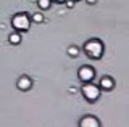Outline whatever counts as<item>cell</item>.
<instances>
[{
	"instance_id": "cell-3",
	"label": "cell",
	"mask_w": 129,
	"mask_h": 127,
	"mask_svg": "<svg viewBox=\"0 0 129 127\" xmlns=\"http://www.w3.org/2000/svg\"><path fill=\"white\" fill-rule=\"evenodd\" d=\"M81 93H82V97L86 98L87 101L94 103L100 98L102 90H100V87L95 85L94 82H86V84H82V87H81Z\"/></svg>"
},
{
	"instance_id": "cell-13",
	"label": "cell",
	"mask_w": 129,
	"mask_h": 127,
	"mask_svg": "<svg viewBox=\"0 0 129 127\" xmlns=\"http://www.w3.org/2000/svg\"><path fill=\"white\" fill-rule=\"evenodd\" d=\"M86 2H87V3H89V5H94V3H95V2H97V0H86Z\"/></svg>"
},
{
	"instance_id": "cell-4",
	"label": "cell",
	"mask_w": 129,
	"mask_h": 127,
	"mask_svg": "<svg viewBox=\"0 0 129 127\" xmlns=\"http://www.w3.org/2000/svg\"><path fill=\"white\" fill-rule=\"evenodd\" d=\"M78 77L82 81V84H86V82H92L95 77V69L92 68V66H81L78 69Z\"/></svg>"
},
{
	"instance_id": "cell-14",
	"label": "cell",
	"mask_w": 129,
	"mask_h": 127,
	"mask_svg": "<svg viewBox=\"0 0 129 127\" xmlns=\"http://www.w3.org/2000/svg\"><path fill=\"white\" fill-rule=\"evenodd\" d=\"M52 2H56V3H64V0H52Z\"/></svg>"
},
{
	"instance_id": "cell-2",
	"label": "cell",
	"mask_w": 129,
	"mask_h": 127,
	"mask_svg": "<svg viewBox=\"0 0 129 127\" xmlns=\"http://www.w3.org/2000/svg\"><path fill=\"white\" fill-rule=\"evenodd\" d=\"M31 23H32L31 16L27 13H24V11H19V13L13 15V18H11V26L18 32H27L31 27Z\"/></svg>"
},
{
	"instance_id": "cell-8",
	"label": "cell",
	"mask_w": 129,
	"mask_h": 127,
	"mask_svg": "<svg viewBox=\"0 0 129 127\" xmlns=\"http://www.w3.org/2000/svg\"><path fill=\"white\" fill-rule=\"evenodd\" d=\"M8 42H10V45H19V43H21V34H19L18 31L11 32L8 35Z\"/></svg>"
},
{
	"instance_id": "cell-11",
	"label": "cell",
	"mask_w": 129,
	"mask_h": 127,
	"mask_svg": "<svg viewBox=\"0 0 129 127\" xmlns=\"http://www.w3.org/2000/svg\"><path fill=\"white\" fill-rule=\"evenodd\" d=\"M31 21H34V23H44V15L37 11V13H34L31 16Z\"/></svg>"
},
{
	"instance_id": "cell-5",
	"label": "cell",
	"mask_w": 129,
	"mask_h": 127,
	"mask_svg": "<svg viewBox=\"0 0 129 127\" xmlns=\"http://www.w3.org/2000/svg\"><path fill=\"white\" fill-rule=\"evenodd\" d=\"M79 127H100V121L92 114H86L79 119Z\"/></svg>"
},
{
	"instance_id": "cell-7",
	"label": "cell",
	"mask_w": 129,
	"mask_h": 127,
	"mask_svg": "<svg viewBox=\"0 0 129 127\" xmlns=\"http://www.w3.org/2000/svg\"><path fill=\"white\" fill-rule=\"evenodd\" d=\"M100 90H105V92H110V90H113V87H115V81H113L111 76H103L102 79H100Z\"/></svg>"
},
{
	"instance_id": "cell-6",
	"label": "cell",
	"mask_w": 129,
	"mask_h": 127,
	"mask_svg": "<svg viewBox=\"0 0 129 127\" xmlns=\"http://www.w3.org/2000/svg\"><path fill=\"white\" fill-rule=\"evenodd\" d=\"M16 87H18V90H21V92H27L32 87V79L29 76H21L16 81Z\"/></svg>"
},
{
	"instance_id": "cell-10",
	"label": "cell",
	"mask_w": 129,
	"mask_h": 127,
	"mask_svg": "<svg viewBox=\"0 0 129 127\" xmlns=\"http://www.w3.org/2000/svg\"><path fill=\"white\" fill-rule=\"evenodd\" d=\"M66 51H68V55H70L71 58H78L79 56V47L78 45H70Z\"/></svg>"
},
{
	"instance_id": "cell-9",
	"label": "cell",
	"mask_w": 129,
	"mask_h": 127,
	"mask_svg": "<svg viewBox=\"0 0 129 127\" xmlns=\"http://www.w3.org/2000/svg\"><path fill=\"white\" fill-rule=\"evenodd\" d=\"M37 7H39V10L47 11L52 7V0H37Z\"/></svg>"
},
{
	"instance_id": "cell-1",
	"label": "cell",
	"mask_w": 129,
	"mask_h": 127,
	"mask_svg": "<svg viewBox=\"0 0 129 127\" xmlns=\"http://www.w3.org/2000/svg\"><path fill=\"white\" fill-rule=\"evenodd\" d=\"M84 51L90 59H100L105 53V45L100 39H90L84 43Z\"/></svg>"
},
{
	"instance_id": "cell-15",
	"label": "cell",
	"mask_w": 129,
	"mask_h": 127,
	"mask_svg": "<svg viewBox=\"0 0 129 127\" xmlns=\"http://www.w3.org/2000/svg\"><path fill=\"white\" fill-rule=\"evenodd\" d=\"M74 2H79V0H74Z\"/></svg>"
},
{
	"instance_id": "cell-12",
	"label": "cell",
	"mask_w": 129,
	"mask_h": 127,
	"mask_svg": "<svg viewBox=\"0 0 129 127\" xmlns=\"http://www.w3.org/2000/svg\"><path fill=\"white\" fill-rule=\"evenodd\" d=\"M74 0H64V5L68 7V8H73V7H74Z\"/></svg>"
}]
</instances>
